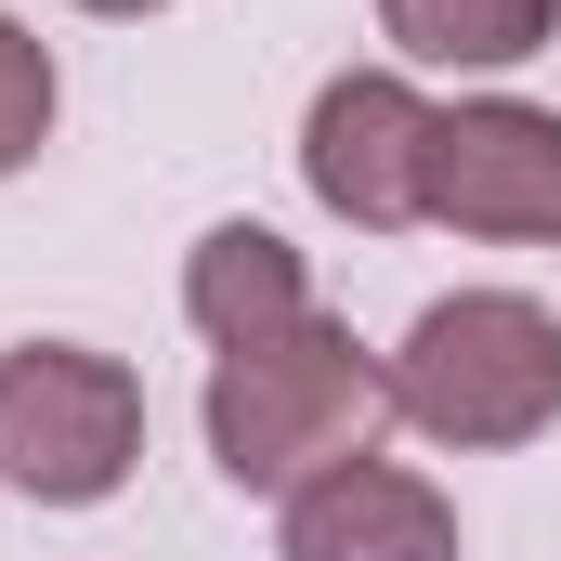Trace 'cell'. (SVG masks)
<instances>
[{
  "mask_svg": "<svg viewBox=\"0 0 561 561\" xmlns=\"http://www.w3.org/2000/svg\"><path fill=\"white\" fill-rule=\"evenodd\" d=\"M379 419H392V366L327 313H300V327L209 366V457H222L236 496H300L313 470L366 457Z\"/></svg>",
  "mask_w": 561,
  "mask_h": 561,
  "instance_id": "6da1fadb",
  "label": "cell"
},
{
  "mask_svg": "<svg viewBox=\"0 0 561 561\" xmlns=\"http://www.w3.org/2000/svg\"><path fill=\"white\" fill-rule=\"evenodd\" d=\"M392 419H419L431 444H536L561 419V313L523 287L431 300L392 353Z\"/></svg>",
  "mask_w": 561,
  "mask_h": 561,
  "instance_id": "7a4b0ae2",
  "label": "cell"
},
{
  "mask_svg": "<svg viewBox=\"0 0 561 561\" xmlns=\"http://www.w3.org/2000/svg\"><path fill=\"white\" fill-rule=\"evenodd\" d=\"M131 457H144V379L118 353H79V340L0 353V483H26L39 510H92L131 483Z\"/></svg>",
  "mask_w": 561,
  "mask_h": 561,
  "instance_id": "3957f363",
  "label": "cell"
},
{
  "mask_svg": "<svg viewBox=\"0 0 561 561\" xmlns=\"http://www.w3.org/2000/svg\"><path fill=\"white\" fill-rule=\"evenodd\" d=\"M300 183L340 209V222H366V236H392V222H431V105L392 79V66H353V79H327L313 92V118H300Z\"/></svg>",
  "mask_w": 561,
  "mask_h": 561,
  "instance_id": "277c9868",
  "label": "cell"
},
{
  "mask_svg": "<svg viewBox=\"0 0 561 561\" xmlns=\"http://www.w3.org/2000/svg\"><path fill=\"white\" fill-rule=\"evenodd\" d=\"M431 222L457 236H561V118L549 105H431Z\"/></svg>",
  "mask_w": 561,
  "mask_h": 561,
  "instance_id": "5b68a950",
  "label": "cell"
},
{
  "mask_svg": "<svg viewBox=\"0 0 561 561\" xmlns=\"http://www.w3.org/2000/svg\"><path fill=\"white\" fill-rule=\"evenodd\" d=\"M287 561H457V510L392 457H340L287 496Z\"/></svg>",
  "mask_w": 561,
  "mask_h": 561,
  "instance_id": "8992f818",
  "label": "cell"
},
{
  "mask_svg": "<svg viewBox=\"0 0 561 561\" xmlns=\"http://www.w3.org/2000/svg\"><path fill=\"white\" fill-rule=\"evenodd\" d=\"M183 313H196L209 353H249V340H275V327L313 313V275H300V249H287L275 222H222L183 262Z\"/></svg>",
  "mask_w": 561,
  "mask_h": 561,
  "instance_id": "52a82bcc",
  "label": "cell"
},
{
  "mask_svg": "<svg viewBox=\"0 0 561 561\" xmlns=\"http://www.w3.org/2000/svg\"><path fill=\"white\" fill-rule=\"evenodd\" d=\"M379 26L419 66H523V53H549L561 0H379Z\"/></svg>",
  "mask_w": 561,
  "mask_h": 561,
  "instance_id": "ba28073f",
  "label": "cell"
},
{
  "mask_svg": "<svg viewBox=\"0 0 561 561\" xmlns=\"http://www.w3.org/2000/svg\"><path fill=\"white\" fill-rule=\"evenodd\" d=\"M39 131H53V53L0 13V170H26V157H39Z\"/></svg>",
  "mask_w": 561,
  "mask_h": 561,
  "instance_id": "9c48e42d",
  "label": "cell"
},
{
  "mask_svg": "<svg viewBox=\"0 0 561 561\" xmlns=\"http://www.w3.org/2000/svg\"><path fill=\"white\" fill-rule=\"evenodd\" d=\"M79 13H157V0H79Z\"/></svg>",
  "mask_w": 561,
  "mask_h": 561,
  "instance_id": "30bf717a",
  "label": "cell"
}]
</instances>
